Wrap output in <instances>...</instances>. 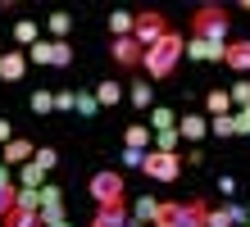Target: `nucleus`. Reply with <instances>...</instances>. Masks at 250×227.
Listing matches in <instances>:
<instances>
[{
  "instance_id": "nucleus-44",
  "label": "nucleus",
  "mask_w": 250,
  "mask_h": 227,
  "mask_svg": "<svg viewBox=\"0 0 250 227\" xmlns=\"http://www.w3.org/2000/svg\"><path fill=\"white\" fill-rule=\"evenodd\" d=\"M246 214H250V205H246Z\"/></svg>"
},
{
  "instance_id": "nucleus-30",
  "label": "nucleus",
  "mask_w": 250,
  "mask_h": 227,
  "mask_svg": "<svg viewBox=\"0 0 250 227\" xmlns=\"http://www.w3.org/2000/svg\"><path fill=\"white\" fill-rule=\"evenodd\" d=\"M32 164H37L41 173H50L55 164H60V155H55V145H37V155H32Z\"/></svg>"
},
{
  "instance_id": "nucleus-15",
  "label": "nucleus",
  "mask_w": 250,
  "mask_h": 227,
  "mask_svg": "<svg viewBox=\"0 0 250 227\" xmlns=\"http://www.w3.org/2000/svg\"><path fill=\"white\" fill-rule=\"evenodd\" d=\"M91 96H96V104H100V109H114V104H119L127 91H123V82H100Z\"/></svg>"
},
{
  "instance_id": "nucleus-1",
  "label": "nucleus",
  "mask_w": 250,
  "mask_h": 227,
  "mask_svg": "<svg viewBox=\"0 0 250 227\" xmlns=\"http://www.w3.org/2000/svg\"><path fill=\"white\" fill-rule=\"evenodd\" d=\"M182 45H187L182 32H173V27H168V32L159 37L150 50H146V59H141L146 78H150V82H168V78H173V68H178V59H182Z\"/></svg>"
},
{
  "instance_id": "nucleus-7",
  "label": "nucleus",
  "mask_w": 250,
  "mask_h": 227,
  "mask_svg": "<svg viewBox=\"0 0 250 227\" xmlns=\"http://www.w3.org/2000/svg\"><path fill=\"white\" fill-rule=\"evenodd\" d=\"M109 55H114V64H119V68H141L146 45L137 37H109Z\"/></svg>"
},
{
  "instance_id": "nucleus-24",
  "label": "nucleus",
  "mask_w": 250,
  "mask_h": 227,
  "mask_svg": "<svg viewBox=\"0 0 250 227\" xmlns=\"http://www.w3.org/2000/svg\"><path fill=\"white\" fill-rule=\"evenodd\" d=\"M205 109H209L214 118H228V114H232V100H228V91H209V96H205Z\"/></svg>"
},
{
  "instance_id": "nucleus-13",
  "label": "nucleus",
  "mask_w": 250,
  "mask_h": 227,
  "mask_svg": "<svg viewBox=\"0 0 250 227\" xmlns=\"http://www.w3.org/2000/svg\"><path fill=\"white\" fill-rule=\"evenodd\" d=\"M205 132H209V118L205 114H182V123H178L182 141H205Z\"/></svg>"
},
{
  "instance_id": "nucleus-8",
  "label": "nucleus",
  "mask_w": 250,
  "mask_h": 227,
  "mask_svg": "<svg viewBox=\"0 0 250 227\" xmlns=\"http://www.w3.org/2000/svg\"><path fill=\"white\" fill-rule=\"evenodd\" d=\"M32 155H37V145L27 141V136H14L9 145H0V164H5V168H23Z\"/></svg>"
},
{
  "instance_id": "nucleus-2",
  "label": "nucleus",
  "mask_w": 250,
  "mask_h": 227,
  "mask_svg": "<svg viewBox=\"0 0 250 227\" xmlns=\"http://www.w3.org/2000/svg\"><path fill=\"white\" fill-rule=\"evenodd\" d=\"M228 32H232L228 5H196V14H191V37H196V41L228 45Z\"/></svg>"
},
{
  "instance_id": "nucleus-20",
  "label": "nucleus",
  "mask_w": 250,
  "mask_h": 227,
  "mask_svg": "<svg viewBox=\"0 0 250 227\" xmlns=\"http://www.w3.org/2000/svg\"><path fill=\"white\" fill-rule=\"evenodd\" d=\"M150 227H182V223H178V200H159Z\"/></svg>"
},
{
  "instance_id": "nucleus-43",
  "label": "nucleus",
  "mask_w": 250,
  "mask_h": 227,
  "mask_svg": "<svg viewBox=\"0 0 250 227\" xmlns=\"http://www.w3.org/2000/svg\"><path fill=\"white\" fill-rule=\"evenodd\" d=\"M127 227H141V223H137V218H127Z\"/></svg>"
},
{
  "instance_id": "nucleus-9",
  "label": "nucleus",
  "mask_w": 250,
  "mask_h": 227,
  "mask_svg": "<svg viewBox=\"0 0 250 227\" xmlns=\"http://www.w3.org/2000/svg\"><path fill=\"white\" fill-rule=\"evenodd\" d=\"M205 218H209V200H205V195L178 200V223L182 227H205Z\"/></svg>"
},
{
  "instance_id": "nucleus-11",
  "label": "nucleus",
  "mask_w": 250,
  "mask_h": 227,
  "mask_svg": "<svg viewBox=\"0 0 250 227\" xmlns=\"http://www.w3.org/2000/svg\"><path fill=\"white\" fill-rule=\"evenodd\" d=\"M182 55L187 59H200V64H223V45H209V41H196V37H187Z\"/></svg>"
},
{
  "instance_id": "nucleus-12",
  "label": "nucleus",
  "mask_w": 250,
  "mask_h": 227,
  "mask_svg": "<svg viewBox=\"0 0 250 227\" xmlns=\"http://www.w3.org/2000/svg\"><path fill=\"white\" fill-rule=\"evenodd\" d=\"M27 73V55L23 50H5L0 55V82H23Z\"/></svg>"
},
{
  "instance_id": "nucleus-45",
  "label": "nucleus",
  "mask_w": 250,
  "mask_h": 227,
  "mask_svg": "<svg viewBox=\"0 0 250 227\" xmlns=\"http://www.w3.org/2000/svg\"><path fill=\"white\" fill-rule=\"evenodd\" d=\"M246 227H250V223H246Z\"/></svg>"
},
{
  "instance_id": "nucleus-35",
  "label": "nucleus",
  "mask_w": 250,
  "mask_h": 227,
  "mask_svg": "<svg viewBox=\"0 0 250 227\" xmlns=\"http://www.w3.org/2000/svg\"><path fill=\"white\" fill-rule=\"evenodd\" d=\"M37 218H41V227H50V223H60V218H68V209H64V205H50V209H41Z\"/></svg>"
},
{
  "instance_id": "nucleus-41",
  "label": "nucleus",
  "mask_w": 250,
  "mask_h": 227,
  "mask_svg": "<svg viewBox=\"0 0 250 227\" xmlns=\"http://www.w3.org/2000/svg\"><path fill=\"white\" fill-rule=\"evenodd\" d=\"M0 186H14V168H5V164H0Z\"/></svg>"
},
{
  "instance_id": "nucleus-31",
  "label": "nucleus",
  "mask_w": 250,
  "mask_h": 227,
  "mask_svg": "<svg viewBox=\"0 0 250 227\" xmlns=\"http://www.w3.org/2000/svg\"><path fill=\"white\" fill-rule=\"evenodd\" d=\"M205 227H237V223H232V205H218V209H209Z\"/></svg>"
},
{
  "instance_id": "nucleus-17",
  "label": "nucleus",
  "mask_w": 250,
  "mask_h": 227,
  "mask_svg": "<svg viewBox=\"0 0 250 227\" xmlns=\"http://www.w3.org/2000/svg\"><path fill=\"white\" fill-rule=\"evenodd\" d=\"M127 209H96L91 214V227H127Z\"/></svg>"
},
{
  "instance_id": "nucleus-5",
  "label": "nucleus",
  "mask_w": 250,
  "mask_h": 227,
  "mask_svg": "<svg viewBox=\"0 0 250 227\" xmlns=\"http://www.w3.org/2000/svg\"><path fill=\"white\" fill-rule=\"evenodd\" d=\"M141 173L150 177V182H178L182 177V155H164V150H146V159H141Z\"/></svg>"
},
{
  "instance_id": "nucleus-21",
  "label": "nucleus",
  "mask_w": 250,
  "mask_h": 227,
  "mask_svg": "<svg viewBox=\"0 0 250 227\" xmlns=\"http://www.w3.org/2000/svg\"><path fill=\"white\" fill-rule=\"evenodd\" d=\"M19 186H27V191H41V186H46V173H41L37 164L27 159L23 168H19Z\"/></svg>"
},
{
  "instance_id": "nucleus-26",
  "label": "nucleus",
  "mask_w": 250,
  "mask_h": 227,
  "mask_svg": "<svg viewBox=\"0 0 250 227\" xmlns=\"http://www.w3.org/2000/svg\"><path fill=\"white\" fill-rule=\"evenodd\" d=\"M178 127H168V132H155V141H150V150H164V155H178Z\"/></svg>"
},
{
  "instance_id": "nucleus-34",
  "label": "nucleus",
  "mask_w": 250,
  "mask_h": 227,
  "mask_svg": "<svg viewBox=\"0 0 250 227\" xmlns=\"http://www.w3.org/2000/svg\"><path fill=\"white\" fill-rule=\"evenodd\" d=\"M14 200H19V182H14V186H0V218L14 209Z\"/></svg>"
},
{
  "instance_id": "nucleus-14",
  "label": "nucleus",
  "mask_w": 250,
  "mask_h": 227,
  "mask_svg": "<svg viewBox=\"0 0 250 227\" xmlns=\"http://www.w3.org/2000/svg\"><path fill=\"white\" fill-rule=\"evenodd\" d=\"M150 141H155V132L146 127V123H127V132H123V145L127 150H150Z\"/></svg>"
},
{
  "instance_id": "nucleus-23",
  "label": "nucleus",
  "mask_w": 250,
  "mask_h": 227,
  "mask_svg": "<svg viewBox=\"0 0 250 227\" xmlns=\"http://www.w3.org/2000/svg\"><path fill=\"white\" fill-rule=\"evenodd\" d=\"M73 114H82V118H96L100 114V104H96L91 91H73Z\"/></svg>"
},
{
  "instance_id": "nucleus-32",
  "label": "nucleus",
  "mask_w": 250,
  "mask_h": 227,
  "mask_svg": "<svg viewBox=\"0 0 250 227\" xmlns=\"http://www.w3.org/2000/svg\"><path fill=\"white\" fill-rule=\"evenodd\" d=\"M55 109V91H32V114H50Z\"/></svg>"
},
{
  "instance_id": "nucleus-42",
  "label": "nucleus",
  "mask_w": 250,
  "mask_h": 227,
  "mask_svg": "<svg viewBox=\"0 0 250 227\" xmlns=\"http://www.w3.org/2000/svg\"><path fill=\"white\" fill-rule=\"evenodd\" d=\"M50 227H73V223H68V218H60V223H50Z\"/></svg>"
},
{
  "instance_id": "nucleus-6",
  "label": "nucleus",
  "mask_w": 250,
  "mask_h": 227,
  "mask_svg": "<svg viewBox=\"0 0 250 227\" xmlns=\"http://www.w3.org/2000/svg\"><path fill=\"white\" fill-rule=\"evenodd\" d=\"M164 32H168V19H164L159 9H137V14H132V37H137L146 50H150Z\"/></svg>"
},
{
  "instance_id": "nucleus-38",
  "label": "nucleus",
  "mask_w": 250,
  "mask_h": 227,
  "mask_svg": "<svg viewBox=\"0 0 250 227\" xmlns=\"http://www.w3.org/2000/svg\"><path fill=\"white\" fill-rule=\"evenodd\" d=\"M141 159H146V150H127L123 145V164H127V168H141Z\"/></svg>"
},
{
  "instance_id": "nucleus-27",
  "label": "nucleus",
  "mask_w": 250,
  "mask_h": 227,
  "mask_svg": "<svg viewBox=\"0 0 250 227\" xmlns=\"http://www.w3.org/2000/svg\"><path fill=\"white\" fill-rule=\"evenodd\" d=\"M155 209H159V200H155V195H141V200H137V205H132V218H137V223L146 227V223H150V218H155Z\"/></svg>"
},
{
  "instance_id": "nucleus-22",
  "label": "nucleus",
  "mask_w": 250,
  "mask_h": 227,
  "mask_svg": "<svg viewBox=\"0 0 250 227\" xmlns=\"http://www.w3.org/2000/svg\"><path fill=\"white\" fill-rule=\"evenodd\" d=\"M0 227H41V218H37V214H27V209H19V205H14L9 214L0 218Z\"/></svg>"
},
{
  "instance_id": "nucleus-10",
  "label": "nucleus",
  "mask_w": 250,
  "mask_h": 227,
  "mask_svg": "<svg viewBox=\"0 0 250 227\" xmlns=\"http://www.w3.org/2000/svg\"><path fill=\"white\" fill-rule=\"evenodd\" d=\"M223 64L246 78V73H250V41H228L223 45Z\"/></svg>"
},
{
  "instance_id": "nucleus-29",
  "label": "nucleus",
  "mask_w": 250,
  "mask_h": 227,
  "mask_svg": "<svg viewBox=\"0 0 250 227\" xmlns=\"http://www.w3.org/2000/svg\"><path fill=\"white\" fill-rule=\"evenodd\" d=\"M228 100L237 104V109H246V104H250V78H237V82H232V91H228Z\"/></svg>"
},
{
  "instance_id": "nucleus-40",
  "label": "nucleus",
  "mask_w": 250,
  "mask_h": 227,
  "mask_svg": "<svg viewBox=\"0 0 250 227\" xmlns=\"http://www.w3.org/2000/svg\"><path fill=\"white\" fill-rule=\"evenodd\" d=\"M218 191L232 195V191H237V177H228V173H223V177H218Z\"/></svg>"
},
{
  "instance_id": "nucleus-19",
  "label": "nucleus",
  "mask_w": 250,
  "mask_h": 227,
  "mask_svg": "<svg viewBox=\"0 0 250 227\" xmlns=\"http://www.w3.org/2000/svg\"><path fill=\"white\" fill-rule=\"evenodd\" d=\"M50 41H68V32H73V14H64V9H55L50 14Z\"/></svg>"
},
{
  "instance_id": "nucleus-39",
  "label": "nucleus",
  "mask_w": 250,
  "mask_h": 227,
  "mask_svg": "<svg viewBox=\"0 0 250 227\" xmlns=\"http://www.w3.org/2000/svg\"><path fill=\"white\" fill-rule=\"evenodd\" d=\"M14 141V123H9V118H0V145H9Z\"/></svg>"
},
{
  "instance_id": "nucleus-18",
  "label": "nucleus",
  "mask_w": 250,
  "mask_h": 227,
  "mask_svg": "<svg viewBox=\"0 0 250 227\" xmlns=\"http://www.w3.org/2000/svg\"><path fill=\"white\" fill-rule=\"evenodd\" d=\"M150 132H168V127H178V114L168 109V104H155L150 109V123H146Z\"/></svg>"
},
{
  "instance_id": "nucleus-3",
  "label": "nucleus",
  "mask_w": 250,
  "mask_h": 227,
  "mask_svg": "<svg viewBox=\"0 0 250 227\" xmlns=\"http://www.w3.org/2000/svg\"><path fill=\"white\" fill-rule=\"evenodd\" d=\"M86 191H91L96 209H127V186H123V173H119V168H100V173H91Z\"/></svg>"
},
{
  "instance_id": "nucleus-28",
  "label": "nucleus",
  "mask_w": 250,
  "mask_h": 227,
  "mask_svg": "<svg viewBox=\"0 0 250 227\" xmlns=\"http://www.w3.org/2000/svg\"><path fill=\"white\" fill-rule=\"evenodd\" d=\"M14 41H19L23 50H27V45H37V23L32 19H19V23H14Z\"/></svg>"
},
{
  "instance_id": "nucleus-16",
  "label": "nucleus",
  "mask_w": 250,
  "mask_h": 227,
  "mask_svg": "<svg viewBox=\"0 0 250 227\" xmlns=\"http://www.w3.org/2000/svg\"><path fill=\"white\" fill-rule=\"evenodd\" d=\"M127 100L137 104V109H155V86L146 82V78H141V82H132V86H127Z\"/></svg>"
},
{
  "instance_id": "nucleus-33",
  "label": "nucleus",
  "mask_w": 250,
  "mask_h": 227,
  "mask_svg": "<svg viewBox=\"0 0 250 227\" xmlns=\"http://www.w3.org/2000/svg\"><path fill=\"white\" fill-rule=\"evenodd\" d=\"M37 195H41V209H50V205H64V191H60V186H50V182H46V186H41Z\"/></svg>"
},
{
  "instance_id": "nucleus-4",
  "label": "nucleus",
  "mask_w": 250,
  "mask_h": 227,
  "mask_svg": "<svg viewBox=\"0 0 250 227\" xmlns=\"http://www.w3.org/2000/svg\"><path fill=\"white\" fill-rule=\"evenodd\" d=\"M27 64H50V68H68L73 64V45L68 41H50V37H37V45H27Z\"/></svg>"
},
{
  "instance_id": "nucleus-25",
  "label": "nucleus",
  "mask_w": 250,
  "mask_h": 227,
  "mask_svg": "<svg viewBox=\"0 0 250 227\" xmlns=\"http://www.w3.org/2000/svg\"><path fill=\"white\" fill-rule=\"evenodd\" d=\"M109 37H132V9H114L109 14Z\"/></svg>"
},
{
  "instance_id": "nucleus-36",
  "label": "nucleus",
  "mask_w": 250,
  "mask_h": 227,
  "mask_svg": "<svg viewBox=\"0 0 250 227\" xmlns=\"http://www.w3.org/2000/svg\"><path fill=\"white\" fill-rule=\"evenodd\" d=\"M209 132L214 136H232V114L228 118H209Z\"/></svg>"
},
{
  "instance_id": "nucleus-37",
  "label": "nucleus",
  "mask_w": 250,
  "mask_h": 227,
  "mask_svg": "<svg viewBox=\"0 0 250 227\" xmlns=\"http://www.w3.org/2000/svg\"><path fill=\"white\" fill-rule=\"evenodd\" d=\"M55 109H60V114L73 109V91H55Z\"/></svg>"
}]
</instances>
